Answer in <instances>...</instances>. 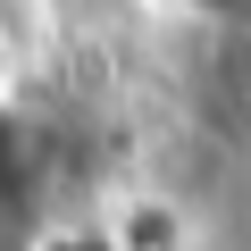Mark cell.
Segmentation results:
<instances>
[{
    "instance_id": "1",
    "label": "cell",
    "mask_w": 251,
    "mask_h": 251,
    "mask_svg": "<svg viewBox=\"0 0 251 251\" xmlns=\"http://www.w3.org/2000/svg\"><path fill=\"white\" fill-rule=\"evenodd\" d=\"M176 9H193L209 25H251V0H176Z\"/></svg>"
}]
</instances>
